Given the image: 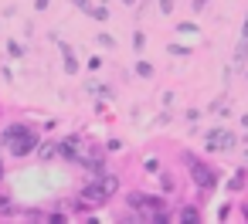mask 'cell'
<instances>
[{
  "label": "cell",
  "instance_id": "1",
  "mask_svg": "<svg viewBox=\"0 0 248 224\" xmlns=\"http://www.w3.org/2000/svg\"><path fill=\"white\" fill-rule=\"evenodd\" d=\"M4 146H7L14 156H28V153L38 146V136H34V129H31V126L14 122V126H7V129H4Z\"/></svg>",
  "mask_w": 248,
  "mask_h": 224
},
{
  "label": "cell",
  "instance_id": "2",
  "mask_svg": "<svg viewBox=\"0 0 248 224\" xmlns=\"http://www.w3.org/2000/svg\"><path fill=\"white\" fill-rule=\"evenodd\" d=\"M116 190V177H102V183H95V187H85V200H92V204H102L109 194Z\"/></svg>",
  "mask_w": 248,
  "mask_h": 224
},
{
  "label": "cell",
  "instance_id": "3",
  "mask_svg": "<svg viewBox=\"0 0 248 224\" xmlns=\"http://www.w3.org/2000/svg\"><path fill=\"white\" fill-rule=\"evenodd\" d=\"M194 180H197L204 190H211V187H214V170H211V166H201V163H194Z\"/></svg>",
  "mask_w": 248,
  "mask_h": 224
},
{
  "label": "cell",
  "instance_id": "4",
  "mask_svg": "<svg viewBox=\"0 0 248 224\" xmlns=\"http://www.w3.org/2000/svg\"><path fill=\"white\" fill-rule=\"evenodd\" d=\"M75 146H78L75 139H65V143H62V156H75Z\"/></svg>",
  "mask_w": 248,
  "mask_h": 224
},
{
  "label": "cell",
  "instance_id": "5",
  "mask_svg": "<svg viewBox=\"0 0 248 224\" xmlns=\"http://www.w3.org/2000/svg\"><path fill=\"white\" fill-rule=\"evenodd\" d=\"M34 7H38V11H45V7H48V0H34Z\"/></svg>",
  "mask_w": 248,
  "mask_h": 224
},
{
  "label": "cell",
  "instance_id": "6",
  "mask_svg": "<svg viewBox=\"0 0 248 224\" xmlns=\"http://www.w3.org/2000/svg\"><path fill=\"white\" fill-rule=\"evenodd\" d=\"M160 4H163V11H170V0H160Z\"/></svg>",
  "mask_w": 248,
  "mask_h": 224
},
{
  "label": "cell",
  "instance_id": "7",
  "mask_svg": "<svg viewBox=\"0 0 248 224\" xmlns=\"http://www.w3.org/2000/svg\"><path fill=\"white\" fill-rule=\"evenodd\" d=\"M0 173H4V163H0Z\"/></svg>",
  "mask_w": 248,
  "mask_h": 224
},
{
  "label": "cell",
  "instance_id": "8",
  "mask_svg": "<svg viewBox=\"0 0 248 224\" xmlns=\"http://www.w3.org/2000/svg\"><path fill=\"white\" fill-rule=\"evenodd\" d=\"M126 4H133V0H126Z\"/></svg>",
  "mask_w": 248,
  "mask_h": 224
}]
</instances>
